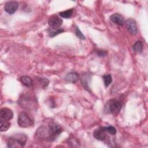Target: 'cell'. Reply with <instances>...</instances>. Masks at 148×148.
I'll return each mask as SVG.
<instances>
[{
    "instance_id": "cell-6",
    "label": "cell",
    "mask_w": 148,
    "mask_h": 148,
    "mask_svg": "<svg viewBox=\"0 0 148 148\" xmlns=\"http://www.w3.org/2000/svg\"><path fill=\"white\" fill-rule=\"evenodd\" d=\"M125 27L128 32L132 35H135L138 32L136 21L133 18H128L125 21Z\"/></svg>"
},
{
    "instance_id": "cell-19",
    "label": "cell",
    "mask_w": 148,
    "mask_h": 148,
    "mask_svg": "<svg viewBox=\"0 0 148 148\" xmlns=\"http://www.w3.org/2000/svg\"><path fill=\"white\" fill-rule=\"evenodd\" d=\"M103 128L107 133H109L112 135H115L117 132L116 129L113 126H106V127H103Z\"/></svg>"
},
{
    "instance_id": "cell-18",
    "label": "cell",
    "mask_w": 148,
    "mask_h": 148,
    "mask_svg": "<svg viewBox=\"0 0 148 148\" xmlns=\"http://www.w3.org/2000/svg\"><path fill=\"white\" fill-rule=\"evenodd\" d=\"M102 78H103L105 87L109 86V84L111 83V82L112 81V76L110 74H106V75H103L102 76Z\"/></svg>"
},
{
    "instance_id": "cell-20",
    "label": "cell",
    "mask_w": 148,
    "mask_h": 148,
    "mask_svg": "<svg viewBox=\"0 0 148 148\" xmlns=\"http://www.w3.org/2000/svg\"><path fill=\"white\" fill-rule=\"evenodd\" d=\"M68 143H69V145H70L72 147H77L79 146L78 140H77V139H76L74 137L69 138L68 140Z\"/></svg>"
},
{
    "instance_id": "cell-15",
    "label": "cell",
    "mask_w": 148,
    "mask_h": 148,
    "mask_svg": "<svg viewBox=\"0 0 148 148\" xmlns=\"http://www.w3.org/2000/svg\"><path fill=\"white\" fill-rule=\"evenodd\" d=\"M132 49L135 52L141 53L143 50V43L140 40L136 41L132 46Z\"/></svg>"
},
{
    "instance_id": "cell-1",
    "label": "cell",
    "mask_w": 148,
    "mask_h": 148,
    "mask_svg": "<svg viewBox=\"0 0 148 148\" xmlns=\"http://www.w3.org/2000/svg\"><path fill=\"white\" fill-rule=\"evenodd\" d=\"M27 136L24 134H17L10 137L7 141L8 147L19 148L23 147L25 145Z\"/></svg>"
},
{
    "instance_id": "cell-2",
    "label": "cell",
    "mask_w": 148,
    "mask_h": 148,
    "mask_svg": "<svg viewBox=\"0 0 148 148\" xmlns=\"http://www.w3.org/2000/svg\"><path fill=\"white\" fill-rule=\"evenodd\" d=\"M122 107L121 102L115 99H112L108 101L105 106L106 111L113 115H117Z\"/></svg>"
},
{
    "instance_id": "cell-16",
    "label": "cell",
    "mask_w": 148,
    "mask_h": 148,
    "mask_svg": "<svg viewBox=\"0 0 148 148\" xmlns=\"http://www.w3.org/2000/svg\"><path fill=\"white\" fill-rule=\"evenodd\" d=\"M48 34L50 37H54L56 35L61 34L64 31V29L62 28H58V29H52L50 28L47 29Z\"/></svg>"
},
{
    "instance_id": "cell-17",
    "label": "cell",
    "mask_w": 148,
    "mask_h": 148,
    "mask_svg": "<svg viewBox=\"0 0 148 148\" xmlns=\"http://www.w3.org/2000/svg\"><path fill=\"white\" fill-rule=\"evenodd\" d=\"M72 13H73V9H71L66 10L65 11L60 12L59 15L63 18H68L71 17V16L72 15Z\"/></svg>"
},
{
    "instance_id": "cell-22",
    "label": "cell",
    "mask_w": 148,
    "mask_h": 148,
    "mask_svg": "<svg viewBox=\"0 0 148 148\" xmlns=\"http://www.w3.org/2000/svg\"><path fill=\"white\" fill-rule=\"evenodd\" d=\"M39 83L42 85V87L45 88L48 86L49 81L48 80V79H47L46 78H40L39 79Z\"/></svg>"
},
{
    "instance_id": "cell-7",
    "label": "cell",
    "mask_w": 148,
    "mask_h": 148,
    "mask_svg": "<svg viewBox=\"0 0 148 148\" xmlns=\"http://www.w3.org/2000/svg\"><path fill=\"white\" fill-rule=\"evenodd\" d=\"M18 8V3L16 1H9L6 2L4 6V10L9 14H14Z\"/></svg>"
},
{
    "instance_id": "cell-10",
    "label": "cell",
    "mask_w": 148,
    "mask_h": 148,
    "mask_svg": "<svg viewBox=\"0 0 148 148\" xmlns=\"http://www.w3.org/2000/svg\"><path fill=\"white\" fill-rule=\"evenodd\" d=\"M13 111L7 108H4L0 110V118L1 119L9 121L13 118Z\"/></svg>"
},
{
    "instance_id": "cell-4",
    "label": "cell",
    "mask_w": 148,
    "mask_h": 148,
    "mask_svg": "<svg viewBox=\"0 0 148 148\" xmlns=\"http://www.w3.org/2000/svg\"><path fill=\"white\" fill-rule=\"evenodd\" d=\"M17 123L21 128H28L33 125L34 121L27 113L21 112L18 116Z\"/></svg>"
},
{
    "instance_id": "cell-13",
    "label": "cell",
    "mask_w": 148,
    "mask_h": 148,
    "mask_svg": "<svg viewBox=\"0 0 148 148\" xmlns=\"http://www.w3.org/2000/svg\"><path fill=\"white\" fill-rule=\"evenodd\" d=\"M20 80L21 83L27 87H31L32 86V81L30 77L28 76H23L20 77Z\"/></svg>"
},
{
    "instance_id": "cell-12",
    "label": "cell",
    "mask_w": 148,
    "mask_h": 148,
    "mask_svg": "<svg viewBox=\"0 0 148 148\" xmlns=\"http://www.w3.org/2000/svg\"><path fill=\"white\" fill-rule=\"evenodd\" d=\"M79 78V75L77 73L72 72L68 73L65 77V80L67 82L69 83H75Z\"/></svg>"
},
{
    "instance_id": "cell-11",
    "label": "cell",
    "mask_w": 148,
    "mask_h": 148,
    "mask_svg": "<svg viewBox=\"0 0 148 148\" xmlns=\"http://www.w3.org/2000/svg\"><path fill=\"white\" fill-rule=\"evenodd\" d=\"M110 20L114 24L120 26H123L125 23V21L123 16L118 13H114L110 16Z\"/></svg>"
},
{
    "instance_id": "cell-3",
    "label": "cell",
    "mask_w": 148,
    "mask_h": 148,
    "mask_svg": "<svg viewBox=\"0 0 148 148\" xmlns=\"http://www.w3.org/2000/svg\"><path fill=\"white\" fill-rule=\"evenodd\" d=\"M36 135L38 138L46 140L52 141L54 140L49 126L46 127L45 125H41L39 127L36 131Z\"/></svg>"
},
{
    "instance_id": "cell-9",
    "label": "cell",
    "mask_w": 148,
    "mask_h": 148,
    "mask_svg": "<svg viewBox=\"0 0 148 148\" xmlns=\"http://www.w3.org/2000/svg\"><path fill=\"white\" fill-rule=\"evenodd\" d=\"M93 136L96 139L99 140H105L107 137L106 132L105 131L103 127H101L95 130Z\"/></svg>"
},
{
    "instance_id": "cell-5",
    "label": "cell",
    "mask_w": 148,
    "mask_h": 148,
    "mask_svg": "<svg viewBox=\"0 0 148 148\" xmlns=\"http://www.w3.org/2000/svg\"><path fill=\"white\" fill-rule=\"evenodd\" d=\"M63 20L58 16L54 14L49 17L48 24L52 29H58L62 25Z\"/></svg>"
},
{
    "instance_id": "cell-21",
    "label": "cell",
    "mask_w": 148,
    "mask_h": 148,
    "mask_svg": "<svg viewBox=\"0 0 148 148\" xmlns=\"http://www.w3.org/2000/svg\"><path fill=\"white\" fill-rule=\"evenodd\" d=\"M75 34L79 39L82 40H84L86 38L85 36L82 34V32L80 31V30L77 27H76L75 28Z\"/></svg>"
},
{
    "instance_id": "cell-14",
    "label": "cell",
    "mask_w": 148,
    "mask_h": 148,
    "mask_svg": "<svg viewBox=\"0 0 148 148\" xmlns=\"http://www.w3.org/2000/svg\"><path fill=\"white\" fill-rule=\"evenodd\" d=\"M10 127V123L9 121L1 119L0 120V131L1 132L6 131Z\"/></svg>"
},
{
    "instance_id": "cell-8",
    "label": "cell",
    "mask_w": 148,
    "mask_h": 148,
    "mask_svg": "<svg viewBox=\"0 0 148 148\" xmlns=\"http://www.w3.org/2000/svg\"><path fill=\"white\" fill-rule=\"evenodd\" d=\"M49 127L52 134L53 138L55 139L62 131V129L60 125L58 124L51 122L49 124Z\"/></svg>"
}]
</instances>
